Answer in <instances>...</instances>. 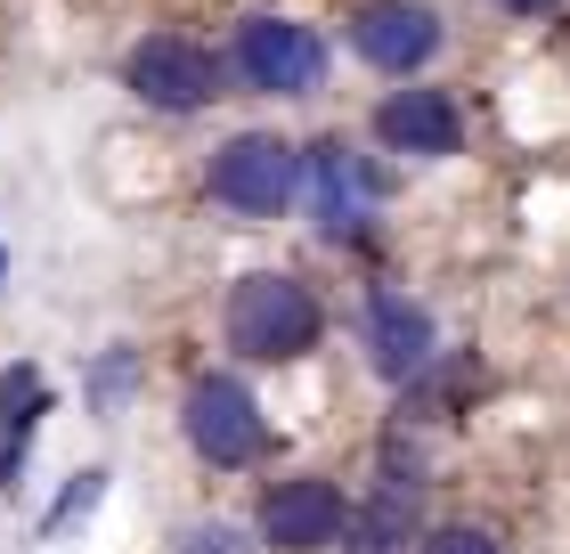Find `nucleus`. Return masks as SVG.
<instances>
[{
  "label": "nucleus",
  "instance_id": "nucleus-2",
  "mask_svg": "<svg viewBox=\"0 0 570 554\" xmlns=\"http://www.w3.org/2000/svg\"><path fill=\"white\" fill-rule=\"evenodd\" d=\"M204 188H213V204H228V213L269 221V213H285L294 188H302V147H285L277 130H237V139L213 155Z\"/></svg>",
  "mask_w": 570,
  "mask_h": 554
},
{
  "label": "nucleus",
  "instance_id": "nucleus-1",
  "mask_svg": "<svg viewBox=\"0 0 570 554\" xmlns=\"http://www.w3.org/2000/svg\"><path fill=\"white\" fill-rule=\"evenodd\" d=\"M220 327H228V351H245V359H302L309 342H318V294H309L302 278H285V270H253L228 285V310H220Z\"/></svg>",
  "mask_w": 570,
  "mask_h": 554
},
{
  "label": "nucleus",
  "instance_id": "nucleus-12",
  "mask_svg": "<svg viewBox=\"0 0 570 554\" xmlns=\"http://www.w3.org/2000/svg\"><path fill=\"white\" fill-rule=\"evenodd\" d=\"M407 489H416V482H383V497L351 522V554H400V538H407Z\"/></svg>",
  "mask_w": 570,
  "mask_h": 554
},
{
  "label": "nucleus",
  "instance_id": "nucleus-5",
  "mask_svg": "<svg viewBox=\"0 0 570 554\" xmlns=\"http://www.w3.org/2000/svg\"><path fill=\"white\" fill-rule=\"evenodd\" d=\"M302 179H309V204H318V229L343 245V236H358L367 229V213H375V196H383V172L367 164L358 147H343V139H318L302 155Z\"/></svg>",
  "mask_w": 570,
  "mask_h": 554
},
{
  "label": "nucleus",
  "instance_id": "nucleus-15",
  "mask_svg": "<svg viewBox=\"0 0 570 554\" xmlns=\"http://www.w3.org/2000/svg\"><path fill=\"white\" fill-rule=\"evenodd\" d=\"M424 554H498V538H489V531H432Z\"/></svg>",
  "mask_w": 570,
  "mask_h": 554
},
{
  "label": "nucleus",
  "instance_id": "nucleus-13",
  "mask_svg": "<svg viewBox=\"0 0 570 554\" xmlns=\"http://www.w3.org/2000/svg\"><path fill=\"white\" fill-rule=\"evenodd\" d=\"M98 489H107V473H98V465H90V473H73V489H66L58 506L41 514V538H58V531H73V522H82V514L98 506Z\"/></svg>",
  "mask_w": 570,
  "mask_h": 554
},
{
  "label": "nucleus",
  "instance_id": "nucleus-11",
  "mask_svg": "<svg viewBox=\"0 0 570 554\" xmlns=\"http://www.w3.org/2000/svg\"><path fill=\"white\" fill-rule=\"evenodd\" d=\"M49 416V376L41 367H0V497L24 489V457H33V432Z\"/></svg>",
  "mask_w": 570,
  "mask_h": 554
},
{
  "label": "nucleus",
  "instance_id": "nucleus-7",
  "mask_svg": "<svg viewBox=\"0 0 570 554\" xmlns=\"http://www.w3.org/2000/svg\"><path fill=\"white\" fill-rule=\"evenodd\" d=\"M351 531V506H343V489L318 482V473H302V482H277L262 497V538L277 554H318Z\"/></svg>",
  "mask_w": 570,
  "mask_h": 554
},
{
  "label": "nucleus",
  "instance_id": "nucleus-6",
  "mask_svg": "<svg viewBox=\"0 0 570 554\" xmlns=\"http://www.w3.org/2000/svg\"><path fill=\"white\" fill-rule=\"evenodd\" d=\"M122 74H131V90L147 107H164V115H196V107L220 98V66L204 58L196 41H179V33H147Z\"/></svg>",
  "mask_w": 570,
  "mask_h": 554
},
{
  "label": "nucleus",
  "instance_id": "nucleus-16",
  "mask_svg": "<svg viewBox=\"0 0 570 554\" xmlns=\"http://www.w3.org/2000/svg\"><path fill=\"white\" fill-rule=\"evenodd\" d=\"M122 383H131V351H115V359H98V376H90V400H98V408H107V400H115V391H122Z\"/></svg>",
  "mask_w": 570,
  "mask_h": 554
},
{
  "label": "nucleus",
  "instance_id": "nucleus-4",
  "mask_svg": "<svg viewBox=\"0 0 570 554\" xmlns=\"http://www.w3.org/2000/svg\"><path fill=\"white\" fill-rule=\"evenodd\" d=\"M188 440H196V457L204 465H253L269 448V425H262V400L237 383V376H196L188 391Z\"/></svg>",
  "mask_w": 570,
  "mask_h": 554
},
{
  "label": "nucleus",
  "instance_id": "nucleus-8",
  "mask_svg": "<svg viewBox=\"0 0 570 554\" xmlns=\"http://www.w3.org/2000/svg\"><path fill=\"white\" fill-rule=\"evenodd\" d=\"M432 351H440L432 310L407 302L400 285H375V294H367V359H375V376L383 383H416L432 367Z\"/></svg>",
  "mask_w": 570,
  "mask_h": 554
},
{
  "label": "nucleus",
  "instance_id": "nucleus-17",
  "mask_svg": "<svg viewBox=\"0 0 570 554\" xmlns=\"http://www.w3.org/2000/svg\"><path fill=\"white\" fill-rule=\"evenodd\" d=\"M498 9H513V17H547V9H562V0H498Z\"/></svg>",
  "mask_w": 570,
  "mask_h": 554
},
{
  "label": "nucleus",
  "instance_id": "nucleus-10",
  "mask_svg": "<svg viewBox=\"0 0 570 554\" xmlns=\"http://www.w3.org/2000/svg\"><path fill=\"white\" fill-rule=\"evenodd\" d=\"M375 139L392 147V155H456L464 115H456L449 90H392L375 107Z\"/></svg>",
  "mask_w": 570,
  "mask_h": 554
},
{
  "label": "nucleus",
  "instance_id": "nucleus-9",
  "mask_svg": "<svg viewBox=\"0 0 570 554\" xmlns=\"http://www.w3.org/2000/svg\"><path fill=\"white\" fill-rule=\"evenodd\" d=\"M351 49L375 74H416L440 49V17L424 9V0H367V9L351 17Z\"/></svg>",
  "mask_w": 570,
  "mask_h": 554
},
{
  "label": "nucleus",
  "instance_id": "nucleus-18",
  "mask_svg": "<svg viewBox=\"0 0 570 554\" xmlns=\"http://www.w3.org/2000/svg\"><path fill=\"white\" fill-rule=\"evenodd\" d=\"M0 278H9V261H0Z\"/></svg>",
  "mask_w": 570,
  "mask_h": 554
},
{
  "label": "nucleus",
  "instance_id": "nucleus-14",
  "mask_svg": "<svg viewBox=\"0 0 570 554\" xmlns=\"http://www.w3.org/2000/svg\"><path fill=\"white\" fill-rule=\"evenodd\" d=\"M179 554H245V531H228V522H196V531H179Z\"/></svg>",
  "mask_w": 570,
  "mask_h": 554
},
{
  "label": "nucleus",
  "instance_id": "nucleus-3",
  "mask_svg": "<svg viewBox=\"0 0 570 554\" xmlns=\"http://www.w3.org/2000/svg\"><path fill=\"white\" fill-rule=\"evenodd\" d=\"M237 74L269 98H309L326 82V41L294 17H245L237 25Z\"/></svg>",
  "mask_w": 570,
  "mask_h": 554
}]
</instances>
